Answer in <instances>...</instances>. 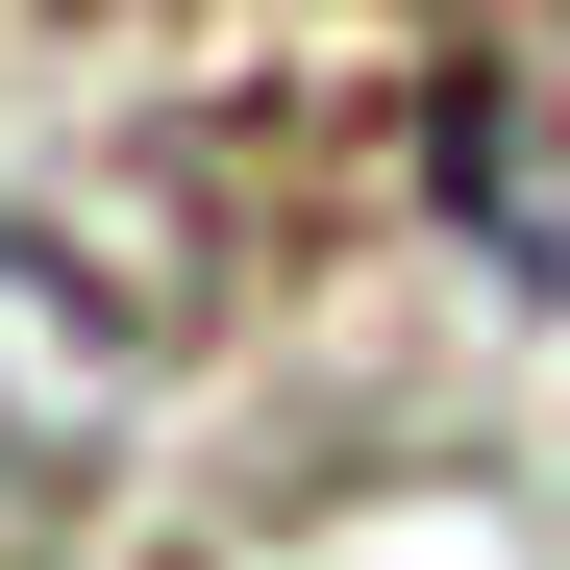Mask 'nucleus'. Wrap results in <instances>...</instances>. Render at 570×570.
<instances>
[{"mask_svg":"<svg viewBox=\"0 0 570 570\" xmlns=\"http://www.w3.org/2000/svg\"><path fill=\"white\" fill-rule=\"evenodd\" d=\"M446 199L497 273L570 298V0H471V75H446Z\"/></svg>","mask_w":570,"mask_h":570,"instance_id":"f257e3e1","label":"nucleus"}]
</instances>
